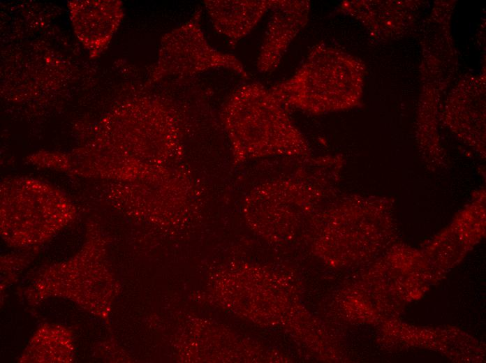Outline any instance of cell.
Returning a JSON list of instances; mask_svg holds the SVG:
<instances>
[{
  "instance_id": "cell-3",
  "label": "cell",
  "mask_w": 486,
  "mask_h": 363,
  "mask_svg": "<svg viewBox=\"0 0 486 363\" xmlns=\"http://www.w3.org/2000/svg\"><path fill=\"white\" fill-rule=\"evenodd\" d=\"M201 10L162 38L158 61L149 82L168 76L185 77L210 69L225 68L244 78L249 75L234 55L219 52L209 45L202 31Z\"/></svg>"
},
{
  "instance_id": "cell-1",
  "label": "cell",
  "mask_w": 486,
  "mask_h": 363,
  "mask_svg": "<svg viewBox=\"0 0 486 363\" xmlns=\"http://www.w3.org/2000/svg\"><path fill=\"white\" fill-rule=\"evenodd\" d=\"M286 108L260 83L243 84L231 94L222 118L236 159L309 154L307 140Z\"/></svg>"
},
{
  "instance_id": "cell-2",
  "label": "cell",
  "mask_w": 486,
  "mask_h": 363,
  "mask_svg": "<svg viewBox=\"0 0 486 363\" xmlns=\"http://www.w3.org/2000/svg\"><path fill=\"white\" fill-rule=\"evenodd\" d=\"M362 75L358 61L321 44L311 50L292 77L269 89L286 108L321 114L355 105Z\"/></svg>"
},
{
  "instance_id": "cell-5",
  "label": "cell",
  "mask_w": 486,
  "mask_h": 363,
  "mask_svg": "<svg viewBox=\"0 0 486 363\" xmlns=\"http://www.w3.org/2000/svg\"><path fill=\"white\" fill-rule=\"evenodd\" d=\"M273 2L274 0H206L204 5L214 28L235 45L253 29L270 10Z\"/></svg>"
},
{
  "instance_id": "cell-4",
  "label": "cell",
  "mask_w": 486,
  "mask_h": 363,
  "mask_svg": "<svg viewBox=\"0 0 486 363\" xmlns=\"http://www.w3.org/2000/svg\"><path fill=\"white\" fill-rule=\"evenodd\" d=\"M257 60L260 73H270L279 65L289 45L309 20L310 1L274 0Z\"/></svg>"
}]
</instances>
